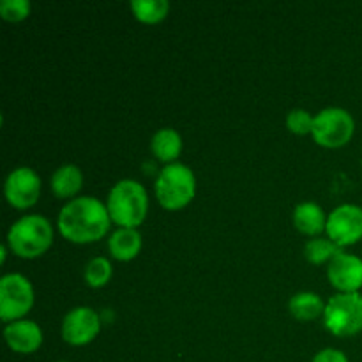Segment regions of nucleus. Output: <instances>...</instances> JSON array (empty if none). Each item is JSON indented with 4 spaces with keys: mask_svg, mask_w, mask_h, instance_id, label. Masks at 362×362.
Wrapping results in <instances>:
<instances>
[{
    "mask_svg": "<svg viewBox=\"0 0 362 362\" xmlns=\"http://www.w3.org/2000/svg\"><path fill=\"white\" fill-rule=\"evenodd\" d=\"M110 212L105 204L94 197H80L67 202L59 212V232L76 244L95 243L110 230Z\"/></svg>",
    "mask_w": 362,
    "mask_h": 362,
    "instance_id": "obj_1",
    "label": "nucleus"
},
{
    "mask_svg": "<svg viewBox=\"0 0 362 362\" xmlns=\"http://www.w3.org/2000/svg\"><path fill=\"white\" fill-rule=\"evenodd\" d=\"M106 209L120 228H136L147 216L148 197L138 180L122 179L110 189Z\"/></svg>",
    "mask_w": 362,
    "mask_h": 362,
    "instance_id": "obj_2",
    "label": "nucleus"
},
{
    "mask_svg": "<svg viewBox=\"0 0 362 362\" xmlns=\"http://www.w3.org/2000/svg\"><path fill=\"white\" fill-rule=\"evenodd\" d=\"M53 240V226L39 214H27L14 221L7 232L11 251L21 258H37L46 253Z\"/></svg>",
    "mask_w": 362,
    "mask_h": 362,
    "instance_id": "obj_3",
    "label": "nucleus"
},
{
    "mask_svg": "<svg viewBox=\"0 0 362 362\" xmlns=\"http://www.w3.org/2000/svg\"><path fill=\"white\" fill-rule=\"evenodd\" d=\"M158 202L168 211L186 207L197 193V179L184 163H170L159 172L154 184Z\"/></svg>",
    "mask_w": 362,
    "mask_h": 362,
    "instance_id": "obj_4",
    "label": "nucleus"
},
{
    "mask_svg": "<svg viewBox=\"0 0 362 362\" xmlns=\"http://www.w3.org/2000/svg\"><path fill=\"white\" fill-rule=\"evenodd\" d=\"M324 325L334 336H354L362 331V296L336 293L325 304Z\"/></svg>",
    "mask_w": 362,
    "mask_h": 362,
    "instance_id": "obj_5",
    "label": "nucleus"
},
{
    "mask_svg": "<svg viewBox=\"0 0 362 362\" xmlns=\"http://www.w3.org/2000/svg\"><path fill=\"white\" fill-rule=\"evenodd\" d=\"M354 129H356L354 117L345 108L331 106L315 115L311 134L322 147L338 148L349 144L350 138L354 136Z\"/></svg>",
    "mask_w": 362,
    "mask_h": 362,
    "instance_id": "obj_6",
    "label": "nucleus"
},
{
    "mask_svg": "<svg viewBox=\"0 0 362 362\" xmlns=\"http://www.w3.org/2000/svg\"><path fill=\"white\" fill-rule=\"evenodd\" d=\"M34 306V288L23 274H6L0 279V318L16 322Z\"/></svg>",
    "mask_w": 362,
    "mask_h": 362,
    "instance_id": "obj_7",
    "label": "nucleus"
},
{
    "mask_svg": "<svg viewBox=\"0 0 362 362\" xmlns=\"http://www.w3.org/2000/svg\"><path fill=\"white\" fill-rule=\"evenodd\" d=\"M325 232L339 247L362 239V209L359 205L343 204L327 216Z\"/></svg>",
    "mask_w": 362,
    "mask_h": 362,
    "instance_id": "obj_8",
    "label": "nucleus"
},
{
    "mask_svg": "<svg viewBox=\"0 0 362 362\" xmlns=\"http://www.w3.org/2000/svg\"><path fill=\"white\" fill-rule=\"evenodd\" d=\"M4 193L13 207L28 209L37 202L39 194H41V179L28 166L14 168L7 175Z\"/></svg>",
    "mask_w": 362,
    "mask_h": 362,
    "instance_id": "obj_9",
    "label": "nucleus"
},
{
    "mask_svg": "<svg viewBox=\"0 0 362 362\" xmlns=\"http://www.w3.org/2000/svg\"><path fill=\"white\" fill-rule=\"evenodd\" d=\"M101 329L99 315L92 308L78 306L71 310L62 320V338L69 345L81 346L90 343Z\"/></svg>",
    "mask_w": 362,
    "mask_h": 362,
    "instance_id": "obj_10",
    "label": "nucleus"
},
{
    "mask_svg": "<svg viewBox=\"0 0 362 362\" xmlns=\"http://www.w3.org/2000/svg\"><path fill=\"white\" fill-rule=\"evenodd\" d=\"M327 278L339 293H354L362 288V258L341 251L327 267Z\"/></svg>",
    "mask_w": 362,
    "mask_h": 362,
    "instance_id": "obj_11",
    "label": "nucleus"
},
{
    "mask_svg": "<svg viewBox=\"0 0 362 362\" xmlns=\"http://www.w3.org/2000/svg\"><path fill=\"white\" fill-rule=\"evenodd\" d=\"M4 338L11 350L18 354H32L42 345V331L35 322L16 320L4 329Z\"/></svg>",
    "mask_w": 362,
    "mask_h": 362,
    "instance_id": "obj_12",
    "label": "nucleus"
},
{
    "mask_svg": "<svg viewBox=\"0 0 362 362\" xmlns=\"http://www.w3.org/2000/svg\"><path fill=\"white\" fill-rule=\"evenodd\" d=\"M293 225L306 235H318L325 230L327 218L324 209L315 202H303L293 209Z\"/></svg>",
    "mask_w": 362,
    "mask_h": 362,
    "instance_id": "obj_13",
    "label": "nucleus"
},
{
    "mask_svg": "<svg viewBox=\"0 0 362 362\" xmlns=\"http://www.w3.org/2000/svg\"><path fill=\"white\" fill-rule=\"evenodd\" d=\"M108 250L110 255L117 260H133L141 250V233L136 228L115 230L108 239Z\"/></svg>",
    "mask_w": 362,
    "mask_h": 362,
    "instance_id": "obj_14",
    "label": "nucleus"
},
{
    "mask_svg": "<svg viewBox=\"0 0 362 362\" xmlns=\"http://www.w3.org/2000/svg\"><path fill=\"white\" fill-rule=\"evenodd\" d=\"M151 151L161 161H166L170 165L173 159L179 158L180 151H182V138H180L179 131L172 129V127H163V129L156 131L151 140Z\"/></svg>",
    "mask_w": 362,
    "mask_h": 362,
    "instance_id": "obj_15",
    "label": "nucleus"
},
{
    "mask_svg": "<svg viewBox=\"0 0 362 362\" xmlns=\"http://www.w3.org/2000/svg\"><path fill=\"white\" fill-rule=\"evenodd\" d=\"M83 173L76 165H64L52 175V191L59 198H71L81 189Z\"/></svg>",
    "mask_w": 362,
    "mask_h": 362,
    "instance_id": "obj_16",
    "label": "nucleus"
},
{
    "mask_svg": "<svg viewBox=\"0 0 362 362\" xmlns=\"http://www.w3.org/2000/svg\"><path fill=\"white\" fill-rule=\"evenodd\" d=\"M290 313L297 320H315L320 315H324L325 304L318 293L313 292H299L290 299Z\"/></svg>",
    "mask_w": 362,
    "mask_h": 362,
    "instance_id": "obj_17",
    "label": "nucleus"
},
{
    "mask_svg": "<svg viewBox=\"0 0 362 362\" xmlns=\"http://www.w3.org/2000/svg\"><path fill=\"white\" fill-rule=\"evenodd\" d=\"M341 253V247L336 243H332L331 239H324V237H315V239L308 240L306 246H304V255H306V260L311 264H324V262H331L336 255Z\"/></svg>",
    "mask_w": 362,
    "mask_h": 362,
    "instance_id": "obj_18",
    "label": "nucleus"
},
{
    "mask_svg": "<svg viewBox=\"0 0 362 362\" xmlns=\"http://www.w3.org/2000/svg\"><path fill=\"white\" fill-rule=\"evenodd\" d=\"M134 16L144 23H158L168 14V0H133L131 2Z\"/></svg>",
    "mask_w": 362,
    "mask_h": 362,
    "instance_id": "obj_19",
    "label": "nucleus"
},
{
    "mask_svg": "<svg viewBox=\"0 0 362 362\" xmlns=\"http://www.w3.org/2000/svg\"><path fill=\"white\" fill-rule=\"evenodd\" d=\"M112 264L108 258L95 257L85 267V281L92 286V288H101L112 278Z\"/></svg>",
    "mask_w": 362,
    "mask_h": 362,
    "instance_id": "obj_20",
    "label": "nucleus"
},
{
    "mask_svg": "<svg viewBox=\"0 0 362 362\" xmlns=\"http://www.w3.org/2000/svg\"><path fill=\"white\" fill-rule=\"evenodd\" d=\"M28 0H2L0 2V16L9 21H20L30 14Z\"/></svg>",
    "mask_w": 362,
    "mask_h": 362,
    "instance_id": "obj_21",
    "label": "nucleus"
},
{
    "mask_svg": "<svg viewBox=\"0 0 362 362\" xmlns=\"http://www.w3.org/2000/svg\"><path fill=\"white\" fill-rule=\"evenodd\" d=\"M313 120L315 117H311L310 112H306L303 108H296L286 117V126H288V129L292 133L306 134L311 133V129H313Z\"/></svg>",
    "mask_w": 362,
    "mask_h": 362,
    "instance_id": "obj_22",
    "label": "nucleus"
},
{
    "mask_svg": "<svg viewBox=\"0 0 362 362\" xmlns=\"http://www.w3.org/2000/svg\"><path fill=\"white\" fill-rule=\"evenodd\" d=\"M313 362H349V359H346V356L341 350L325 349L320 350V352L313 357Z\"/></svg>",
    "mask_w": 362,
    "mask_h": 362,
    "instance_id": "obj_23",
    "label": "nucleus"
},
{
    "mask_svg": "<svg viewBox=\"0 0 362 362\" xmlns=\"http://www.w3.org/2000/svg\"><path fill=\"white\" fill-rule=\"evenodd\" d=\"M57 362H66V361H57Z\"/></svg>",
    "mask_w": 362,
    "mask_h": 362,
    "instance_id": "obj_24",
    "label": "nucleus"
}]
</instances>
